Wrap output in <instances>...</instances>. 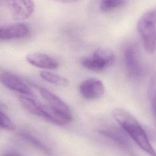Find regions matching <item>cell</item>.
Here are the masks:
<instances>
[{
	"label": "cell",
	"instance_id": "1",
	"mask_svg": "<svg viewBox=\"0 0 156 156\" xmlns=\"http://www.w3.org/2000/svg\"><path fill=\"white\" fill-rule=\"evenodd\" d=\"M112 115L118 124L142 150L149 156H156V152L144 129L132 115L123 108H115L112 111Z\"/></svg>",
	"mask_w": 156,
	"mask_h": 156
},
{
	"label": "cell",
	"instance_id": "2",
	"mask_svg": "<svg viewBox=\"0 0 156 156\" xmlns=\"http://www.w3.org/2000/svg\"><path fill=\"white\" fill-rule=\"evenodd\" d=\"M137 29L145 51L149 54L154 53L156 51V10L148 11L140 17Z\"/></svg>",
	"mask_w": 156,
	"mask_h": 156
},
{
	"label": "cell",
	"instance_id": "3",
	"mask_svg": "<svg viewBox=\"0 0 156 156\" xmlns=\"http://www.w3.org/2000/svg\"><path fill=\"white\" fill-rule=\"evenodd\" d=\"M115 61L114 52L106 48H99L92 55L81 60V64L87 69L100 71L113 65Z\"/></svg>",
	"mask_w": 156,
	"mask_h": 156
},
{
	"label": "cell",
	"instance_id": "4",
	"mask_svg": "<svg viewBox=\"0 0 156 156\" xmlns=\"http://www.w3.org/2000/svg\"><path fill=\"white\" fill-rule=\"evenodd\" d=\"M0 6L7 9L15 20L28 18L34 10L32 0H0Z\"/></svg>",
	"mask_w": 156,
	"mask_h": 156
},
{
	"label": "cell",
	"instance_id": "5",
	"mask_svg": "<svg viewBox=\"0 0 156 156\" xmlns=\"http://www.w3.org/2000/svg\"><path fill=\"white\" fill-rule=\"evenodd\" d=\"M124 55L129 76L132 77L141 76L143 73V68L136 46L133 44L127 46L125 48Z\"/></svg>",
	"mask_w": 156,
	"mask_h": 156
},
{
	"label": "cell",
	"instance_id": "6",
	"mask_svg": "<svg viewBox=\"0 0 156 156\" xmlns=\"http://www.w3.org/2000/svg\"><path fill=\"white\" fill-rule=\"evenodd\" d=\"M79 90L81 96L87 100L99 99L105 93L103 83L95 78L85 80L79 85Z\"/></svg>",
	"mask_w": 156,
	"mask_h": 156
},
{
	"label": "cell",
	"instance_id": "7",
	"mask_svg": "<svg viewBox=\"0 0 156 156\" xmlns=\"http://www.w3.org/2000/svg\"><path fill=\"white\" fill-rule=\"evenodd\" d=\"M0 82L7 88L23 95H32L30 88L18 76L8 72L0 74Z\"/></svg>",
	"mask_w": 156,
	"mask_h": 156
},
{
	"label": "cell",
	"instance_id": "8",
	"mask_svg": "<svg viewBox=\"0 0 156 156\" xmlns=\"http://www.w3.org/2000/svg\"><path fill=\"white\" fill-rule=\"evenodd\" d=\"M38 90L41 96L46 101L48 105L64 115L73 119L69 108L59 97L44 88L39 87Z\"/></svg>",
	"mask_w": 156,
	"mask_h": 156
},
{
	"label": "cell",
	"instance_id": "9",
	"mask_svg": "<svg viewBox=\"0 0 156 156\" xmlns=\"http://www.w3.org/2000/svg\"><path fill=\"white\" fill-rule=\"evenodd\" d=\"M26 61L30 65L39 68L54 69L58 67V62L53 57L43 53L35 52L26 57Z\"/></svg>",
	"mask_w": 156,
	"mask_h": 156
},
{
	"label": "cell",
	"instance_id": "10",
	"mask_svg": "<svg viewBox=\"0 0 156 156\" xmlns=\"http://www.w3.org/2000/svg\"><path fill=\"white\" fill-rule=\"evenodd\" d=\"M29 32L28 26L23 23L12 24L0 27V40H10L26 37Z\"/></svg>",
	"mask_w": 156,
	"mask_h": 156
},
{
	"label": "cell",
	"instance_id": "11",
	"mask_svg": "<svg viewBox=\"0 0 156 156\" xmlns=\"http://www.w3.org/2000/svg\"><path fill=\"white\" fill-rule=\"evenodd\" d=\"M19 100L23 107L29 113L44 118V112L42 104L38 103L34 99L24 95L20 96Z\"/></svg>",
	"mask_w": 156,
	"mask_h": 156
},
{
	"label": "cell",
	"instance_id": "12",
	"mask_svg": "<svg viewBox=\"0 0 156 156\" xmlns=\"http://www.w3.org/2000/svg\"><path fill=\"white\" fill-rule=\"evenodd\" d=\"M99 133L101 135L110 138L114 143H116V144H118L119 147L125 148L126 149H129L130 148V144L128 140L122 135V133L121 132L115 130H102L99 131Z\"/></svg>",
	"mask_w": 156,
	"mask_h": 156
},
{
	"label": "cell",
	"instance_id": "13",
	"mask_svg": "<svg viewBox=\"0 0 156 156\" xmlns=\"http://www.w3.org/2000/svg\"><path fill=\"white\" fill-rule=\"evenodd\" d=\"M20 135L23 139L25 140L27 142L30 143L34 147H36L37 149L41 151L44 154L47 155H51V149L46 145H45L42 141H41L38 138H36L35 136L29 133H25V132L21 133Z\"/></svg>",
	"mask_w": 156,
	"mask_h": 156
},
{
	"label": "cell",
	"instance_id": "14",
	"mask_svg": "<svg viewBox=\"0 0 156 156\" xmlns=\"http://www.w3.org/2000/svg\"><path fill=\"white\" fill-rule=\"evenodd\" d=\"M40 75L43 79L55 85L66 86L69 84V80L67 79L49 71H42L40 73Z\"/></svg>",
	"mask_w": 156,
	"mask_h": 156
},
{
	"label": "cell",
	"instance_id": "15",
	"mask_svg": "<svg viewBox=\"0 0 156 156\" xmlns=\"http://www.w3.org/2000/svg\"><path fill=\"white\" fill-rule=\"evenodd\" d=\"M127 3V0H101L99 9L102 12H109L122 7Z\"/></svg>",
	"mask_w": 156,
	"mask_h": 156
},
{
	"label": "cell",
	"instance_id": "16",
	"mask_svg": "<svg viewBox=\"0 0 156 156\" xmlns=\"http://www.w3.org/2000/svg\"><path fill=\"white\" fill-rule=\"evenodd\" d=\"M0 127L9 130H13L15 129L14 123L12 121L10 118H9L5 113L0 111Z\"/></svg>",
	"mask_w": 156,
	"mask_h": 156
},
{
	"label": "cell",
	"instance_id": "17",
	"mask_svg": "<svg viewBox=\"0 0 156 156\" xmlns=\"http://www.w3.org/2000/svg\"><path fill=\"white\" fill-rule=\"evenodd\" d=\"M152 110H153V115L154 116V118L156 121V91L155 92L153 99H152Z\"/></svg>",
	"mask_w": 156,
	"mask_h": 156
},
{
	"label": "cell",
	"instance_id": "18",
	"mask_svg": "<svg viewBox=\"0 0 156 156\" xmlns=\"http://www.w3.org/2000/svg\"><path fill=\"white\" fill-rule=\"evenodd\" d=\"M59 2L64 3V4H71V3H74L77 1H79L80 0H54Z\"/></svg>",
	"mask_w": 156,
	"mask_h": 156
}]
</instances>
